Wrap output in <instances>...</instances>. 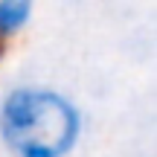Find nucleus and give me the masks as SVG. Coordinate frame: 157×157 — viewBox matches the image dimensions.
I'll list each match as a JSON object with an SVG mask.
<instances>
[{
	"instance_id": "3",
	"label": "nucleus",
	"mask_w": 157,
	"mask_h": 157,
	"mask_svg": "<svg viewBox=\"0 0 157 157\" xmlns=\"http://www.w3.org/2000/svg\"><path fill=\"white\" fill-rule=\"evenodd\" d=\"M6 41H9V38H6V35L0 32V58H3V52H6Z\"/></svg>"
},
{
	"instance_id": "1",
	"label": "nucleus",
	"mask_w": 157,
	"mask_h": 157,
	"mask_svg": "<svg viewBox=\"0 0 157 157\" xmlns=\"http://www.w3.org/2000/svg\"><path fill=\"white\" fill-rule=\"evenodd\" d=\"M82 128V111L52 87L23 84L0 102V140L12 157H67Z\"/></svg>"
},
{
	"instance_id": "2",
	"label": "nucleus",
	"mask_w": 157,
	"mask_h": 157,
	"mask_svg": "<svg viewBox=\"0 0 157 157\" xmlns=\"http://www.w3.org/2000/svg\"><path fill=\"white\" fill-rule=\"evenodd\" d=\"M32 17V3L29 0H0V32L9 38L23 23Z\"/></svg>"
}]
</instances>
